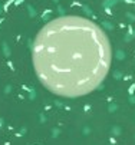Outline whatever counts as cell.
I'll return each mask as SVG.
<instances>
[{"instance_id": "1", "label": "cell", "mask_w": 135, "mask_h": 145, "mask_svg": "<svg viewBox=\"0 0 135 145\" xmlns=\"http://www.w3.org/2000/svg\"><path fill=\"white\" fill-rule=\"evenodd\" d=\"M32 63L49 92L79 98L105 80L112 63V45L104 29L91 19L59 16L37 32Z\"/></svg>"}]
</instances>
